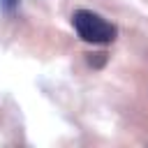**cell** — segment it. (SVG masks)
Returning <instances> with one entry per match:
<instances>
[{
  "label": "cell",
  "instance_id": "1",
  "mask_svg": "<svg viewBox=\"0 0 148 148\" xmlns=\"http://www.w3.org/2000/svg\"><path fill=\"white\" fill-rule=\"evenodd\" d=\"M72 25H74L76 35L83 42H90V44H111L118 37V28L113 23H109L106 18H102L99 14L88 12V9L74 12Z\"/></svg>",
  "mask_w": 148,
  "mask_h": 148
},
{
  "label": "cell",
  "instance_id": "2",
  "mask_svg": "<svg viewBox=\"0 0 148 148\" xmlns=\"http://www.w3.org/2000/svg\"><path fill=\"white\" fill-rule=\"evenodd\" d=\"M88 62H90L92 67H102V65L106 62V53H104V51H99V53H88Z\"/></svg>",
  "mask_w": 148,
  "mask_h": 148
},
{
  "label": "cell",
  "instance_id": "3",
  "mask_svg": "<svg viewBox=\"0 0 148 148\" xmlns=\"http://www.w3.org/2000/svg\"><path fill=\"white\" fill-rule=\"evenodd\" d=\"M16 5H18V0H0V9L7 12V14H12L16 9Z\"/></svg>",
  "mask_w": 148,
  "mask_h": 148
}]
</instances>
